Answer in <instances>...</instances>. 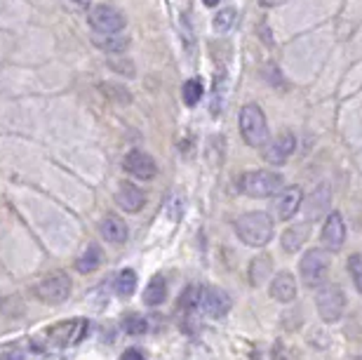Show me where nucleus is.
<instances>
[{
	"label": "nucleus",
	"instance_id": "9",
	"mask_svg": "<svg viewBox=\"0 0 362 360\" xmlns=\"http://www.w3.org/2000/svg\"><path fill=\"white\" fill-rule=\"evenodd\" d=\"M88 332V320H66L57 323L47 330V339L57 347H74Z\"/></svg>",
	"mask_w": 362,
	"mask_h": 360
},
{
	"label": "nucleus",
	"instance_id": "23",
	"mask_svg": "<svg viewBox=\"0 0 362 360\" xmlns=\"http://www.w3.org/2000/svg\"><path fill=\"white\" fill-rule=\"evenodd\" d=\"M122 330H125V335L129 337H141V335H146L148 323L139 313H127L125 318H122Z\"/></svg>",
	"mask_w": 362,
	"mask_h": 360
},
{
	"label": "nucleus",
	"instance_id": "26",
	"mask_svg": "<svg viewBox=\"0 0 362 360\" xmlns=\"http://www.w3.org/2000/svg\"><path fill=\"white\" fill-rule=\"evenodd\" d=\"M349 271H351L353 283L358 287V292L362 294V255H353L349 259Z\"/></svg>",
	"mask_w": 362,
	"mask_h": 360
},
{
	"label": "nucleus",
	"instance_id": "3",
	"mask_svg": "<svg viewBox=\"0 0 362 360\" xmlns=\"http://www.w3.org/2000/svg\"><path fill=\"white\" fill-rule=\"evenodd\" d=\"M240 132L252 149H262L269 141V122L259 104H245L240 109Z\"/></svg>",
	"mask_w": 362,
	"mask_h": 360
},
{
	"label": "nucleus",
	"instance_id": "32",
	"mask_svg": "<svg viewBox=\"0 0 362 360\" xmlns=\"http://www.w3.org/2000/svg\"><path fill=\"white\" fill-rule=\"evenodd\" d=\"M353 360H362V356H356V358H353Z\"/></svg>",
	"mask_w": 362,
	"mask_h": 360
},
{
	"label": "nucleus",
	"instance_id": "29",
	"mask_svg": "<svg viewBox=\"0 0 362 360\" xmlns=\"http://www.w3.org/2000/svg\"><path fill=\"white\" fill-rule=\"evenodd\" d=\"M262 7H278V5H285L287 0H259Z\"/></svg>",
	"mask_w": 362,
	"mask_h": 360
},
{
	"label": "nucleus",
	"instance_id": "24",
	"mask_svg": "<svg viewBox=\"0 0 362 360\" xmlns=\"http://www.w3.org/2000/svg\"><path fill=\"white\" fill-rule=\"evenodd\" d=\"M202 95H205V90H202V83L198 78H191V81L184 83V90H181V97H184V104L186 106H195L200 104Z\"/></svg>",
	"mask_w": 362,
	"mask_h": 360
},
{
	"label": "nucleus",
	"instance_id": "6",
	"mask_svg": "<svg viewBox=\"0 0 362 360\" xmlns=\"http://www.w3.org/2000/svg\"><path fill=\"white\" fill-rule=\"evenodd\" d=\"M71 290H74V283H71V278L64 271L47 273V276L35 285L38 299L42 304H49V306L64 304V301L71 297Z\"/></svg>",
	"mask_w": 362,
	"mask_h": 360
},
{
	"label": "nucleus",
	"instance_id": "18",
	"mask_svg": "<svg viewBox=\"0 0 362 360\" xmlns=\"http://www.w3.org/2000/svg\"><path fill=\"white\" fill-rule=\"evenodd\" d=\"M165 299H168V283H165L163 276H153L146 285V290H144V304L160 306Z\"/></svg>",
	"mask_w": 362,
	"mask_h": 360
},
{
	"label": "nucleus",
	"instance_id": "10",
	"mask_svg": "<svg viewBox=\"0 0 362 360\" xmlns=\"http://www.w3.org/2000/svg\"><path fill=\"white\" fill-rule=\"evenodd\" d=\"M122 168H125L132 177L141 179V182H148V179H153L158 175L156 161L148 153L139 151V149L129 151V153L125 156V163H122Z\"/></svg>",
	"mask_w": 362,
	"mask_h": 360
},
{
	"label": "nucleus",
	"instance_id": "7",
	"mask_svg": "<svg viewBox=\"0 0 362 360\" xmlns=\"http://www.w3.org/2000/svg\"><path fill=\"white\" fill-rule=\"evenodd\" d=\"M230 306H233V301L219 287H200V290H195V308H200L209 318H223V315H228Z\"/></svg>",
	"mask_w": 362,
	"mask_h": 360
},
{
	"label": "nucleus",
	"instance_id": "15",
	"mask_svg": "<svg viewBox=\"0 0 362 360\" xmlns=\"http://www.w3.org/2000/svg\"><path fill=\"white\" fill-rule=\"evenodd\" d=\"M271 297L280 304H287V301H294L296 297V278L292 273L287 271H280L275 273L273 280H271Z\"/></svg>",
	"mask_w": 362,
	"mask_h": 360
},
{
	"label": "nucleus",
	"instance_id": "13",
	"mask_svg": "<svg viewBox=\"0 0 362 360\" xmlns=\"http://www.w3.org/2000/svg\"><path fill=\"white\" fill-rule=\"evenodd\" d=\"M294 149H296V139H294V134H282L278 137L275 141H271L269 146H266L264 151V158H266V163H271V165H285L287 163V158L294 153Z\"/></svg>",
	"mask_w": 362,
	"mask_h": 360
},
{
	"label": "nucleus",
	"instance_id": "31",
	"mask_svg": "<svg viewBox=\"0 0 362 360\" xmlns=\"http://www.w3.org/2000/svg\"><path fill=\"white\" fill-rule=\"evenodd\" d=\"M202 3H205L207 7H216V5L221 3V0H202Z\"/></svg>",
	"mask_w": 362,
	"mask_h": 360
},
{
	"label": "nucleus",
	"instance_id": "28",
	"mask_svg": "<svg viewBox=\"0 0 362 360\" xmlns=\"http://www.w3.org/2000/svg\"><path fill=\"white\" fill-rule=\"evenodd\" d=\"M69 3H71V5H74V7H76V10H88V7H90V3H92V0H69Z\"/></svg>",
	"mask_w": 362,
	"mask_h": 360
},
{
	"label": "nucleus",
	"instance_id": "22",
	"mask_svg": "<svg viewBox=\"0 0 362 360\" xmlns=\"http://www.w3.org/2000/svg\"><path fill=\"white\" fill-rule=\"evenodd\" d=\"M136 290V273L132 269H122L118 276H115V292L120 297H129Z\"/></svg>",
	"mask_w": 362,
	"mask_h": 360
},
{
	"label": "nucleus",
	"instance_id": "5",
	"mask_svg": "<svg viewBox=\"0 0 362 360\" xmlns=\"http://www.w3.org/2000/svg\"><path fill=\"white\" fill-rule=\"evenodd\" d=\"M315 308L317 315L325 323H337L344 315L346 308V294L337 283H325L315 292Z\"/></svg>",
	"mask_w": 362,
	"mask_h": 360
},
{
	"label": "nucleus",
	"instance_id": "8",
	"mask_svg": "<svg viewBox=\"0 0 362 360\" xmlns=\"http://www.w3.org/2000/svg\"><path fill=\"white\" fill-rule=\"evenodd\" d=\"M88 21L94 33H122L127 26L125 17L113 5H97L88 14Z\"/></svg>",
	"mask_w": 362,
	"mask_h": 360
},
{
	"label": "nucleus",
	"instance_id": "20",
	"mask_svg": "<svg viewBox=\"0 0 362 360\" xmlns=\"http://www.w3.org/2000/svg\"><path fill=\"white\" fill-rule=\"evenodd\" d=\"M329 189L327 184H320L317 189L313 191V196H310V203H308V217H320V214L327 210V203H329Z\"/></svg>",
	"mask_w": 362,
	"mask_h": 360
},
{
	"label": "nucleus",
	"instance_id": "27",
	"mask_svg": "<svg viewBox=\"0 0 362 360\" xmlns=\"http://www.w3.org/2000/svg\"><path fill=\"white\" fill-rule=\"evenodd\" d=\"M120 360H146V358H144V354L139 349H127L125 354L120 356Z\"/></svg>",
	"mask_w": 362,
	"mask_h": 360
},
{
	"label": "nucleus",
	"instance_id": "1",
	"mask_svg": "<svg viewBox=\"0 0 362 360\" xmlns=\"http://www.w3.org/2000/svg\"><path fill=\"white\" fill-rule=\"evenodd\" d=\"M235 233L250 248H264L273 240V221L266 212H247L238 217Z\"/></svg>",
	"mask_w": 362,
	"mask_h": 360
},
{
	"label": "nucleus",
	"instance_id": "21",
	"mask_svg": "<svg viewBox=\"0 0 362 360\" xmlns=\"http://www.w3.org/2000/svg\"><path fill=\"white\" fill-rule=\"evenodd\" d=\"M308 236V226H292L287 228L285 233H282V250L285 252H296L303 245V240H306Z\"/></svg>",
	"mask_w": 362,
	"mask_h": 360
},
{
	"label": "nucleus",
	"instance_id": "4",
	"mask_svg": "<svg viewBox=\"0 0 362 360\" xmlns=\"http://www.w3.org/2000/svg\"><path fill=\"white\" fill-rule=\"evenodd\" d=\"M329 269H332L329 252H327V250H320V248L308 250L306 255H303L301 262H299L301 280H303V283H306L308 287H320V285L327 283Z\"/></svg>",
	"mask_w": 362,
	"mask_h": 360
},
{
	"label": "nucleus",
	"instance_id": "30",
	"mask_svg": "<svg viewBox=\"0 0 362 360\" xmlns=\"http://www.w3.org/2000/svg\"><path fill=\"white\" fill-rule=\"evenodd\" d=\"M3 360H24V354L14 351V354H3Z\"/></svg>",
	"mask_w": 362,
	"mask_h": 360
},
{
	"label": "nucleus",
	"instance_id": "11",
	"mask_svg": "<svg viewBox=\"0 0 362 360\" xmlns=\"http://www.w3.org/2000/svg\"><path fill=\"white\" fill-rule=\"evenodd\" d=\"M303 203V193L299 186H292V189H282L273 200V212L280 221H289L299 212V207Z\"/></svg>",
	"mask_w": 362,
	"mask_h": 360
},
{
	"label": "nucleus",
	"instance_id": "17",
	"mask_svg": "<svg viewBox=\"0 0 362 360\" xmlns=\"http://www.w3.org/2000/svg\"><path fill=\"white\" fill-rule=\"evenodd\" d=\"M92 42L106 54H120L127 50L129 38L125 33H92Z\"/></svg>",
	"mask_w": 362,
	"mask_h": 360
},
{
	"label": "nucleus",
	"instance_id": "14",
	"mask_svg": "<svg viewBox=\"0 0 362 360\" xmlns=\"http://www.w3.org/2000/svg\"><path fill=\"white\" fill-rule=\"evenodd\" d=\"M115 203H118L120 210L134 214V212H139L141 207H144L146 198H144V193H141L139 186L125 182V184L118 186V191H115Z\"/></svg>",
	"mask_w": 362,
	"mask_h": 360
},
{
	"label": "nucleus",
	"instance_id": "16",
	"mask_svg": "<svg viewBox=\"0 0 362 360\" xmlns=\"http://www.w3.org/2000/svg\"><path fill=\"white\" fill-rule=\"evenodd\" d=\"M99 231L108 243H113V245H122L127 240V236H129L127 224L118 217V214H106V217L101 219V224H99Z\"/></svg>",
	"mask_w": 362,
	"mask_h": 360
},
{
	"label": "nucleus",
	"instance_id": "25",
	"mask_svg": "<svg viewBox=\"0 0 362 360\" xmlns=\"http://www.w3.org/2000/svg\"><path fill=\"white\" fill-rule=\"evenodd\" d=\"M235 21H238V14L235 10H221L219 14H214V19H212V26H214V31H219V33H228L230 28L235 26Z\"/></svg>",
	"mask_w": 362,
	"mask_h": 360
},
{
	"label": "nucleus",
	"instance_id": "2",
	"mask_svg": "<svg viewBox=\"0 0 362 360\" xmlns=\"http://www.w3.org/2000/svg\"><path fill=\"white\" fill-rule=\"evenodd\" d=\"M285 189V179L271 170H252L240 177V191L250 198H275Z\"/></svg>",
	"mask_w": 362,
	"mask_h": 360
},
{
	"label": "nucleus",
	"instance_id": "12",
	"mask_svg": "<svg viewBox=\"0 0 362 360\" xmlns=\"http://www.w3.org/2000/svg\"><path fill=\"white\" fill-rule=\"evenodd\" d=\"M320 238H322L325 248L332 250V252H339V250L344 248V243H346V224H344L341 214H339V212L327 214Z\"/></svg>",
	"mask_w": 362,
	"mask_h": 360
},
{
	"label": "nucleus",
	"instance_id": "19",
	"mask_svg": "<svg viewBox=\"0 0 362 360\" xmlns=\"http://www.w3.org/2000/svg\"><path fill=\"white\" fill-rule=\"evenodd\" d=\"M99 266H101V250L97 248V245H88V250L78 257L76 269L81 273H92V271H97Z\"/></svg>",
	"mask_w": 362,
	"mask_h": 360
}]
</instances>
